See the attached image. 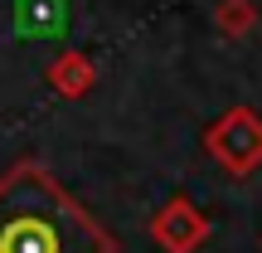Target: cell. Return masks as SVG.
Returning a JSON list of instances; mask_svg holds the SVG:
<instances>
[{"instance_id": "obj_2", "label": "cell", "mask_w": 262, "mask_h": 253, "mask_svg": "<svg viewBox=\"0 0 262 253\" xmlns=\"http://www.w3.org/2000/svg\"><path fill=\"white\" fill-rule=\"evenodd\" d=\"M63 0H19V29H58Z\"/></svg>"}, {"instance_id": "obj_1", "label": "cell", "mask_w": 262, "mask_h": 253, "mask_svg": "<svg viewBox=\"0 0 262 253\" xmlns=\"http://www.w3.org/2000/svg\"><path fill=\"white\" fill-rule=\"evenodd\" d=\"M0 253H58V239L39 219H19L0 234Z\"/></svg>"}]
</instances>
